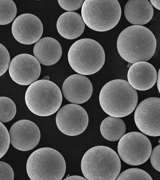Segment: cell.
<instances>
[{
    "label": "cell",
    "instance_id": "1",
    "mask_svg": "<svg viewBox=\"0 0 160 180\" xmlns=\"http://www.w3.org/2000/svg\"><path fill=\"white\" fill-rule=\"evenodd\" d=\"M117 48L121 57L134 64L147 62L153 56L156 40L153 33L147 28L132 25L124 29L117 41Z\"/></svg>",
    "mask_w": 160,
    "mask_h": 180
},
{
    "label": "cell",
    "instance_id": "2",
    "mask_svg": "<svg viewBox=\"0 0 160 180\" xmlns=\"http://www.w3.org/2000/svg\"><path fill=\"white\" fill-rule=\"evenodd\" d=\"M136 90L125 80L115 79L106 83L99 94L100 105L110 116L122 118L135 109L138 102Z\"/></svg>",
    "mask_w": 160,
    "mask_h": 180
},
{
    "label": "cell",
    "instance_id": "3",
    "mask_svg": "<svg viewBox=\"0 0 160 180\" xmlns=\"http://www.w3.org/2000/svg\"><path fill=\"white\" fill-rule=\"evenodd\" d=\"M83 175L88 180H115L121 169L120 158L108 147L98 146L88 150L81 162Z\"/></svg>",
    "mask_w": 160,
    "mask_h": 180
},
{
    "label": "cell",
    "instance_id": "4",
    "mask_svg": "<svg viewBox=\"0 0 160 180\" xmlns=\"http://www.w3.org/2000/svg\"><path fill=\"white\" fill-rule=\"evenodd\" d=\"M66 170L62 156L50 148H42L33 152L26 164L27 173L31 180H61Z\"/></svg>",
    "mask_w": 160,
    "mask_h": 180
},
{
    "label": "cell",
    "instance_id": "5",
    "mask_svg": "<svg viewBox=\"0 0 160 180\" xmlns=\"http://www.w3.org/2000/svg\"><path fill=\"white\" fill-rule=\"evenodd\" d=\"M69 63L76 72L90 75L98 71L105 61V54L101 45L95 40L82 38L74 42L68 53Z\"/></svg>",
    "mask_w": 160,
    "mask_h": 180
},
{
    "label": "cell",
    "instance_id": "6",
    "mask_svg": "<svg viewBox=\"0 0 160 180\" xmlns=\"http://www.w3.org/2000/svg\"><path fill=\"white\" fill-rule=\"evenodd\" d=\"M25 99L28 108L32 112L44 117L51 115L58 110L62 96L55 83L42 79L30 84L26 92Z\"/></svg>",
    "mask_w": 160,
    "mask_h": 180
},
{
    "label": "cell",
    "instance_id": "7",
    "mask_svg": "<svg viewBox=\"0 0 160 180\" xmlns=\"http://www.w3.org/2000/svg\"><path fill=\"white\" fill-rule=\"evenodd\" d=\"M121 15L117 0L84 1L81 15L84 22L92 29L100 32L109 30L118 23Z\"/></svg>",
    "mask_w": 160,
    "mask_h": 180
},
{
    "label": "cell",
    "instance_id": "8",
    "mask_svg": "<svg viewBox=\"0 0 160 180\" xmlns=\"http://www.w3.org/2000/svg\"><path fill=\"white\" fill-rule=\"evenodd\" d=\"M152 145L144 135L132 132L124 135L120 139L118 146V154L125 163L131 165H141L150 157Z\"/></svg>",
    "mask_w": 160,
    "mask_h": 180
},
{
    "label": "cell",
    "instance_id": "9",
    "mask_svg": "<svg viewBox=\"0 0 160 180\" xmlns=\"http://www.w3.org/2000/svg\"><path fill=\"white\" fill-rule=\"evenodd\" d=\"M160 98H147L140 102L135 111L134 119L138 129L151 136L160 135Z\"/></svg>",
    "mask_w": 160,
    "mask_h": 180
},
{
    "label": "cell",
    "instance_id": "10",
    "mask_svg": "<svg viewBox=\"0 0 160 180\" xmlns=\"http://www.w3.org/2000/svg\"><path fill=\"white\" fill-rule=\"evenodd\" d=\"M56 122L58 128L62 133L69 136H77L86 129L88 117L86 110L81 106L69 104L59 110Z\"/></svg>",
    "mask_w": 160,
    "mask_h": 180
},
{
    "label": "cell",
    "instance_id": "11",
    "mask_svg": "<svg viewBox=\"0 0 160 180\" xmlns=\"http://www.w3.org/2000/svg\"><path fill=\"white\" fill-rule=\"evenodd\" d=\"M9 72L12 79L22 85H28L36 81L41 71L39 62L33 56L22 53L14 57L9 66Z\"/></svg>",
    "mask_w": 160,
    "mask_h": 180
},
{
    "label": "cell",
    "instance_id": "12",
    "mask_svg": "<svg viewBox=\"0 0 160 180\" xmlns=\"http://www.w3.org/2000/svg\"><path fill=\"white\" fill-rule=\"evenodd\" d=\"M9 133L10 142L16 149L23 151L30 150L38 143L40 138L39 128L33 122L21 120L14 123Z\"/></svg>",
    "mask_w": 160,
    "mask_h": 180
},
{
    "label": "cell",
    "instance_id": "13",
    "mask_svg": "<svg viewBox=\"0 0 160 180\" xmlns=\"http://www.w3.org/2000/svg\"><path fill=\"white\" fill-rule=\"evenodd\" d=\"M43 31L42 22L36 16L26 13L18 16L12 27V35L18 42L31 45L38 41Z\"/></svg>",
    "mask_w": 160,
    "mask_h": 180
},
{
    "label": "cell",
    "instance_id": "14",
    "mask_svg": "<svg viewBox=\"0 0 160 180\" xmlns=\"http://www.w3.org/2000/svg\"><path fill=\"white\" fill-rule=\"evenodd\" d=\"M93 88L89 79L80 74H75L67 78L62 86V92L65 98L75 104L84 103L90 98Z\"/></svg>",
    "mask_w": 160,
    "mask_h": 180
},
{
    "label": "cell",
    "instance_id": "15",
    "mask_svg": "<svg viewBox=\"0 0 160 180\" xmlns=\"http://www.w3.org/2000/svg\"><path fill=\"white\" fill-rule=\"evenodd\" d=\"M155 68L146 62H139L133 64L129 68L127 78L128 82L135 89L145 91L151 88L157 79Z\"/></svg>",
    "mask_w": 160,
    "mask_h": 180
},
{
    "label": "cell",
    "instance_id": "16",
    "mask_svg": "<svg viewBox=\"0 0 160 180\" xmlns=\"http://www.w3.org/2000/svg\"><path fill=\"white\" fill-rule=\"evenodd\" d=\"M33 52L39 63L46 65H52L60 58L62 53L61 46L56 39L51 37L40 39L34 45Z\"/></svg>",
    "mask_w": 160,
    "mask_h": 180
},
{
    "label": "cell",
    "instance_id": "17",
    "mask_svg": "<svg viewBox=\"0 0 160 180\" xmlns=\"http://www.w3.org/2000/svg\"><path fill=\"white\" fill-rule=\"evenodd\" d=\"M124 14L130 23L134 25L142 26L151 20L153 9L148 0H130L125 6Z\"/></svg>",
    "mask_w": 160,
    "mask_h": 180
},
{
    "label": "cell",
    "instance_id": "18",
    "mask_svg": "<svg viewBox=\"0 0 160 180\" xmlns=\"http://www.w3.org/2000/svg\"><path fill=\"white\" fill-rule=\"evenodd\" d=\"M56 26L59 33L68 39H73L80 37L83 32L85 24L82 16L73 12H65L58 18Z\"/></svg>",
    "mask_w": 160,
    "mask_h": 180
},
{
    "label": "cell",
    "instance_id": "19",
    "mask_svg": "<svg viewBox=\"0 0 160 180\" xmlns=\"http://www.w3.org/2000/svg\"><path fill=\"white\" fill-rule=\"evenodd\" d=\"M126 130L125 124L121 118L111 116L104 119L100 127L102 136L111 141L120 140L124 135Z\"/></svg>",
    "mask_w": 160,
    "mask_h": 180
},
{
    "label": "cell",
    "instance_id": "20",
    "mask_svg": "<svg viewBox=\"0 0 160 180\" xmlns=\"http://www.w3.org/2000/svg\"><path fill=\"white\" fill-rule=\"evenodd\" d=\"M16 4L12 0H0V25L11 22L16 15Z\"/></svg>",
    "mask_w": 160,
    "mask_h": 180
},
{
    "label": "cell",
    "instance_id": "21",
    "mask_svg": "<svg viewBox=\"0 0 160 180\" xmlns=\"http://www.w3.org/2000/svg\"><path fill=\"white\" fill-rule=\"evenodd\" d=\"M16 112V107L13 101L5 97H0V122L5 123L11 121Z\"/></svg>",
    "mask_w": 160,
    "mask_h": 180
},
{
    "label": "cell",
    "instance_id": "22",
    "mask_svg": "<svg viewBox=\"0 0 160 180\" xmlns=\"http://www.w3.org/2000/svg\"><path fill=\"white\" fill-rule=\"evenodd\" d=\"M118 176L116 180H152L150 176L146 172L140 169L131 168L121 172Z\"/></svg>",
    "mask_w": 160,
    "mask_h": 180
},
{
    "label": "cell",
    "instance_id": "23",
    "mask_svg": "<svg viewBox=\"0 0 160 180\" xmlns=\"http://www.w3.org/2000/svg\"><path fill=\"white\" fill-rule=\"evenodd\" d=\"M10 143V136L6 127L0 122V158L7 152Z\"/></svg>",
    "mask_w": 160,
    "mask_h": 180
},
{
    "label": "cell",
    "instance_id": "24",
    "mask_svg": "<svg viewBox=\"0 0 160 180\" xmlns=\"http://www.w3.org/2000/svg\"><path fill=\"white\" fill-rule=\"evenodd\" d=\"M10 60L9 53L6 48L0 43V76L8 70Z\"/></svg>",
    "mask_w": 160,
    "mask_h": 180
},
{
    "label": "cell",
    "instance_id": "25",
    "mask_svg": "<svg viewBox=\"0 0 160 180\" xmlns=\"http://www.w3.org/2000/svg\"><path fill=\"white\" fill-rule=\"evenodd\" d=\"M84 0H58L60 7L68 12L76 11L82 6Z\"/></svg>",
    "mask_w": 160,
    "mask_h": 180
},
{
    "label": "cell",
    "instance_id": "26",
    "mask_svg": "<svg viewBox=\"0 0 160 180\" xmlns=\"http://www.w3.org/2000/svg\"><path fill=\"white\" fill-rule=\"evenodd\" d=\"M14 173L11 167L8 163L0 161V180H13Z\"/></svg>",
    "mask_w": 160,
    "mask_h": 180
},
{
    "label": "cell",
    "instance_id": "27",
    "mask_svg": "<svg viewBox=\"0 0 160 180\" xmlns=\"http://www.w3.org/2000/svg\"><path fill=\"white\" fill-rule=\"evenodd\" d=\"M160 148L159 145L154 148L150 155V160L152 167L157 171L160 172Z\"/></svg>",
    "mask_w": 160,
    "mask_h": 180
},
{
    "label": "cell",
    "instance_id": "28",
    "mask_svg": "<svg viewBox=\"0 0 160 180\" xmlns=\"http://www.w3.org/2000/svg\"><path fill=\"white\" fill-rule=\"evenodd\" d=\"M64 180H86L87 179L84 178L77 175H73L67 177L65 178Z\"/></svg>",
    "mask_w": 160,
    "mask_h": 180
},
{
    "label": "cell",
    "instance_id": "29",
    "mask_svg": "<svg viewBox=\"0 0 160 180\" xmlns=\"http://www.w3.org/2000/svg\"><path fill=\"white\" fill-rule=\"evenodd\" d=\"M160 0H150V3L155 8L158 10H160Z\"/></svg>",
    "mask_w": 160,
    "mask_h": 180
},
{
    "label": "cell",
    "instance_id": "30",
    "mask_svg": "<svg viewBox=\"0 0 160 180\" xmlns=\"http://www.w3.org/2000/svg\"><path fill=\"white\" fill-rule=\"evenodd\" d=\"M158 78L157 80V86L158 90L160 93V69L159 70L158 74Z\"/></svg>",
    "mask_w": 160,
    "mask_h": 180
},
{
    "label": "cell",
    "instance_id": "31",
    "mask_svg": "<svg viewBox=\"0 0 160 180\" xmlns=\"http://www.w3.org/2000/svg\"><path fill=\"white\" fill-rule=\"evenodd\" d=\"M49 77L48 76H45L42 79L46 80H49Z\"/></svg>",
    "mask_w": 160,
    "mask_h": 180
}]
</instances>
